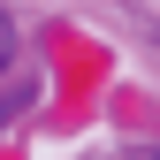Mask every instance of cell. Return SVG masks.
<instances>
[{"instance_id": "1", "label": "cell", "mask_w": 160, "mask_h": 160, "mask_svg": "<svg viewBox=\"0 0 160 160\" xmlns=\"http://www.w3.org/2000/svg\"><path fill=\"white\" fill-rule=\"evenodd\" d=\"M15 61V23H8V8H0V69Z\"/></svg>"}]
</instances>
